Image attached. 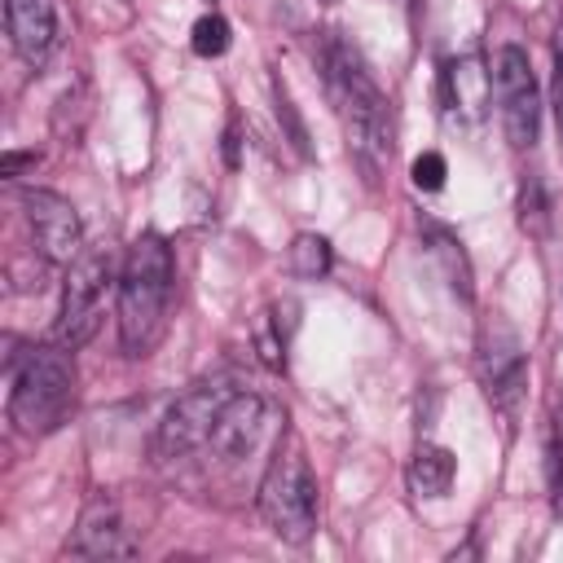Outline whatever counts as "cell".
<instances>
[{
	"label": "cell",
	"instance_id": "6da1fadb",
	"mask_svg": "<svg viewBox=\"0 0 563 563\" xmlns=\"http://www.w3.org/2000/svg\"><path fill=\"white\" fill-rule=\"evenodd\" d=\"M321 66H325V88H330L334 114H339V123L347 132V150L369 172H378L396 150V123H391L387 92L378 88V79L365 66V57L339 31H330V40H325Z\"/></svg>",
	"mask_w": 563,
	"mask_h": 563
},
{
	"label": "cell",
	"instance_id": "7a4b0ae2",
	"mask_svg": "<svg viewBox=\"0 0 563 563\" xmlns=\"http://www.w3.org/2000/svg\"><path fill=\"white\" fill-rule=\"evenodd\" d=\"M114 317H119V343L128 356H150L172 321V290H176V264L172 246L158 233H141L123 264H119V286H114Z\"/></svg>",
	"mask_w": 563,
	"mask_h": 563
},
{
	"label": "cell",
	"instance_id": "3957f363",
	"mask_svg": "<svg viewBox=\"0 0 563 563\" xmlns=\"http://www.w3.org/2000/svg\"><path fill=\"white\" fill-rule=\"evenodd\" d=\"M75 409V352L53 343H31L9 356V422L26 435H48Z\"/></svg>",
	"mask_w": 563,
	"mask_h": 563
},
{
	"label": "cell",
	"instance_id": "277c9868",
	"mask_svg": "<svg viewBox=\"0 0 563 563\" xmlns=\"http://www.w3.org/2000/svg\"><path fill=\"white\" fill-rule=\"evenodd\" d=\"M260 515L286 545H303L317 532V475L299 444H286L273 453L264 479H260Z\"/></svg>",
	"mask_w": 563,
	"mask_h": 563
},
{
	"label": "cell",
	"instance_id": "5b68a950",
	"mask_svg": "<svg viewBox=\"0 0 563 563\" xmlns=\"http://www.w3.org/2000/svg\"><path fill=\"white\" fill-rule=\"evenodd\" d=\"M488 75H493V97H497L501 128H506L510 145L515 150H532L537 132H541V88H537L528 53L519 44H501L493 53Z\"/></svg>",
	"mask_w": 563,
	"mask_h": 563
},
{
	"label": "cell",
	"instance_id": "8992f818",
	"mask_svg": "<svg viewBox=\"0 0 563 563\" xmlns=\"http://www.w3.org/2000/svg\"><path fill=\"white\" fill-rule=\"evenodd\" d=\"M110 282V255L106 251H79L75 264H66V286H62V308L53 321V339L70 352H79L97 325H101V295Z\"/></svg>",
	"mask_w": 563,
	"mask_h": 563
},
{
	"label": "cell",
	"instance_id": "52a82bcc",
	"mask_svg": "<svg viewBox=\"0 0 563 563\" xmlns=\"http://www.w3.org/2000/svg\"><path fill=\"white\" fill-rule=\"evenodd\" d=\"M229 396H233V387H224V383H198L185 396H176L172 409L163 413L158 431H154V457L158 462H180V457L207 449V440L216 431V418H220Z\"/></svg>",
	"mask_w": 563,
	"mask_h": 563
},
{
	"label": "cell",
	"instance_id": "ba28073f",
	"mask_svg": "<svg viewBox=\"0 0 563 563\" xmlns=\"http://www.w3.org/2000/svg\"><path fill=\"white\" fill-rule=\"evenodd\" d=\"M475 369H479V383H484V396L493 400V409L501 418H515L519 400H523V387H528V361H523L519 334L501 317L484 321Z\"/></svg>",
	"mask_w": 563,
	"mask_h": 563
},
{
	"label": "cell",
	"instance_id": "9c48e42d",
	"mask_svg": "<svg viewBox=\"0 0 563 563\" xmlns=\"http://www.w3.org/2000/svg\"><path fill=\"white\" fill-rule=\"evenodd\" d=\"M277 413L273 405L260 396V391H242L233 387V396L224 400L220 418H216V431L207 440V453L220 462V466H238L246 457H255L264 444H268V431H273Z\"/></svg>",
	"mask_w": 563,
	"mask_h": 563
},
{
	"label": "cell",
	"instance_id": "30bf717a",
	"mask_svg": "<svg viewBox=\"0 0 563 563\" xmlns=\"http://www.w3.org/2000/svg\"><path fill=\"white\" fill-rule=\"evenodd\" d=\"M22 216L44 264H75L84 251V224L70 198L53 189H22Z\"/></svg>",
	"mask_w": 563,
	"mask_h": 563
},
{
	"label": "cell",
	"instance_id": "8fae6325",
	"mask_svg": "<svg viewBox=\"0 0 563 563\" xmlns=\"http://www.w3.org/2000/svg\"><path fill=\"white\" fill-rule=\"evenodd\" d=\"M70 554H79V559H132L136 554V532L128 528V519L110 493H92L88 506L79 510Z\"/></svg>",
	"mask_w": 563,
	"mask_h": 563
},
{
	"label": "cell",
	"instance_id": "7c38bea8",
	"mask_svg": "<svg viewBox=\"0 0 563 563\" xmlns=\"http://www.w3.org/2000/svg\"><path fill=\"white\" fill-rule=\"evenodd\" d=\"M4 26L9 44L26 66H44L57 40V13L53 0H4Z\"/></svg>",
	"mask_w": 563,
	"mask_h": 563
},
{
	"label": "cell",
	"instance_id": "4fadbf2b",
	"mask_svg": "<svg viewBox=\"0 0 563 563\" xmlns=\"http://www.w3.org/2000/svg\"><path fill=\"white\" fill-rule=\"evenodd\" d=\"M488 97H493V75L475 57H462V62L444 66V101H449V110H457L466 119H479Z\"/></svg>",
	"mask_w": 563,
	"mask_h": 563
},
{
	"label": "cell",
	"instance_id": "5bb4252c",
	"mask_svg": "<svg viewBox=\"0 0 563 563\" xmlns=\"http://www.w3.org/2000/svg\"><path fill=\"white\" fill-rule=\"evenodd\" d=\"M422 238H427V251H431L440 277L449 282V290L462 295V299H471V260H466V251H462V238L449 233L444 224H427Z\"/></svg>",
	"mask_w": 563,
	"mask_h": 563
},
{
	"label": "cell",
	"instance_id": "9a60e30c",
	"mask_svg": "<svg viewBox=\"0 0 563 563\" xmlns=\"http://www.w3.org/2000/svg\"><path fill=\"white\" fill-rule=\"evenodd\" d=\"M453 475H457V457L444 444H422L409 457V488H413V497H444Z\"/></svg>",
	"mask_w": 563,
	"mask_h": 563
},
{
	"label": "cell",
	"instance_id": "2e32d148",
	"mask_svg": "<svg viewBox=\"0 0 563 563\" xmlns=\"http://www.w3.org/2000/svg\"><path fill=\"white\" fill-rule=\"evenodd\" d=\"M290 273L303 282H317L330 273V242L321 233H299L290 242Z\"/></svg>",
	"mask_w": 563,
	"mask_h": 563
},
{
	"label": "cell",
	"instance_id": "e0dca14e",
	"mask_svg": "<svg viewBox=\"0 0 563 563\" xmlns=\"http://www.w3.org/2000/svg\"><path fill=\"white\" fill-rule=\"evenodd\" d=\"M189 48H194L198 57H220V53L229 48V22H224L220 13H202V18L194 22Z\"/></svg>",
	"mask_w": 563,
	"mask_h": 563
},
{
	"label": "cell",
	"instance_id": "ac0fdd59",
	"mask_svg": "<svg viewBox=\"0 0 563 563\" xmlns=\"http://www.w3.org/2000/svg\"><path fill=\"white\" fill-rule=\"evenodd\" d=\"M545 488H550L554 515H563V427L559 422H550L545 431Z\"/></svg>",
	"mask_w": 563,
	"mask_h": 563
},
{
	"label": "cell",
	"instance_id": "d6986e66",
	"mask_svg": "<svg viewBox=\"0 0 563 563\" xmlns=\"http://www.w3.org/2000/svg\"><path fill=\"white\" fill-rule=\"evenodd\" d=\"M273 101H277V119L286 123V141L308 158V154H312V145H308V128H303V119H299V110H295L286 84H273Z\"/></svg>",
	"mask_w": 563,
	"mask_h": 563
},
{
	"label": "cell",
	"instance_id": "ffe728a7",
	"mask_svg": "<svg viewBox=\"0 0 563 563\" xmlns=\"http://www.w3.org/2000/svg\"><path fill=\"white\" fill-rule=\"evenodd\" d=\"M444 176H449V167H444V158H440L435 150H427L422 158H413V185H418V189L431 194V189L444 185Z\"/></svg>",
	"mask_w": 563,
	"mask_h": 563
},
{
	"label": "cell",
	"instance_id": "44dd1931",
	"mask_svg": "<svg viewBox=\"0 0 563 563\" xmlns=\"http://www.w3.org/2000/svg\"><path fill=\"white\" fill-rule=\"evenodd\" d=\"M519 220H523V229H532V233H541V229H545L541 180H528V185H523V198H519Z\"/></svg>",
	"mask_w": 563,
	"mask_h": 563
},
{
	"label": "cell",
	"instance_id": "7402d4cb",
	"mask_svg": "<svg viewBox=\"0 0 563 563\" xmlns=\"http://www.w3.org/2000/svg\"><path fill=\"white\" fill-rule=\"evenodd\" d=\"M550 106L559 119V136H563V53L554 57V75H550Z\"/></svg>",
	"mask_w": 563,
	"mask_h": 563
},
{
	"label": "cell",
	"instance_id": "603a6c76",
	"mask_svg": "<svg viewBox=\"0 0 563 563\" xmlns=\"http://www.w3.org/2000/svg\"><path fill=\"white\" fill-rule=\"evenodd\" d=\"M22 167H35V154H4V163H0L4 176H18Z\"/></svg>",
	"mask_w": 563,
	"mask_h": 563
},
{
	"label": "cell",
	"instance_id": "cb8c5ba5",
	"mask_svg": "<svg viewBox=\"0 0 563 563\" xmlns=\"http://www.w3.org/2000/svg\"><path fill=\"white\" fill-rule=\"evenodd\" d=\"M321 4H334V0H321Z\"/></svg>",
	"mask_w": 563,
	"mask_h": 563
}]
</instances>
